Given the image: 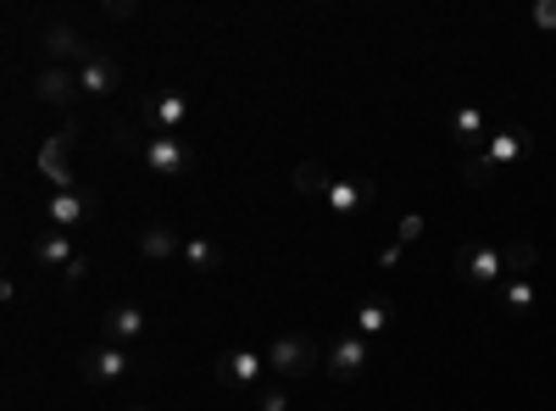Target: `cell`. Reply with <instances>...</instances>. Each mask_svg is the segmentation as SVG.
Segmentation results:
<instances>
[{
    "label": "cell",
    "instance_id": "1",
    "mask_svg": "<svg viewBox=\"0 0 556 411\" xmlns=\"http://www.w3.org/2000/svg\"><path fill=\"white\" fill-rule=\"evenodd\" d=\"M534 151V133L529 128H501V133H490V145L479 151V156H462V184L468 190H484V184H495V172H506L513 162H523Z\"/></svg>",
    "mask_w": 556,
    "mask_h": 411
},
{
    "label": "cell",
    "instance_id": "2",
    "mask_svg": "<svg viewBox=\"0 0 556 411\" xmlns=\"http://www.w3.org/2000/svg\"><path fill=\"white\" fill-rule=\"evenodd\" d=\"M139 162H146L151 178H190L201 167V151L184 133H146L139 140Z\"/></svg>",
    "mask_w": 556,
    "mask_h": 411
},
{
    "label": "cell",
    "instance_id": "3",
    "mask_svg": "<svg viewBox=\"0 0 556 411\" xmlns=\"http://www.w3.org/2000/svg\"><path fill=\"white\" fill-rule=\"evenodd\" d=\"M78 368H84L89 389H117L123 378H134V373H139V361H134V350H128V345L101 339V345H89V350L78 356Z\"/></svg>",
    "mask_w": 556,
    "mask_h": 411
},
{
    "label": "cell",
    "instance_id": "4",
    "mask_svg": "<svg viewBox=\"0 0 556 411\" xmlns=\"http://www.w3.org/2000/svg\"><path fill=\"white\" fill-rule=\"evenodd\" d=\"M262 356H267V368H273L278 378H306V373L323 368V345H317L312 334H278Z\"/></svg>",
    "mask_w": 556,
    "mask_h": 411
},
{
    "label": "cell",
    "instance_id": "5",
    "mask_svg": "<svg viewBox=\"0 0 556 411\" xmlns=\"http://www.w3.org/2000/svg\"><path fill=\"white\" fill-rule=\"evenodd\" d=\"M456 279L462 284H473V290H501L506 284V256H501V245H456Z\"/></svg>",
    "mask_w": 556,
    "mask_h": 411
},
{
    "label": "cell",
    "instance_id": "6",
    "mask_svg": "<svg viewBox=\"0 0 556 411\" xmlns=\"http://www.w3.org/2000/svg\"><path fill=\"white\" fill-rule=\"evenodd\" d=\"M139 123H146V133H184L195 123V106L184 89H156V95H146V106H139Z\"/></svg>",
    "mask_w": 556,
    "mask_h": 411
},
{
    "label": "cell",
    "instance_id": "7",
    "mask_svg": "<svg viewBox=\"0 0 556 411\" xmlns=\"http://www.w3.org/2000/svg\"><path fill=\"white\" fill-rule=\"evenodd\" d=\"M34 39H39V51H45V62H51V67H73L78 73L89 56H96V44H89L73 23H45Z\"/></svg>",
    "mask_w": 556,
    "mask_h": 411
},
{
    "label": "cell",
    "instance_id": "8",
    "mask_svg": "<svg viewBox=\"0 0 556 411\" xmlns=\"http://www.w3.org/2000/svg\"><path fill=\"white\" fill-rule=\"evenodd\" d=\"M267 373H273L267 356H256V350H245V345H235V350L217 356V378H223L228 389H240V395H256Z\"/></svg>",
    "mask_w": 556,
    "mask_h": 411
},
{
    "label": "cell",
    "instance_id": "9",
    "mask_svg": "<svg viewBox=\"0 0 556 411\" xmlns=\"http://www.w3.org/2000/svg\"><path fill=\"white\" fill-rule=\"evenodd\" d=\"M367 361H374V345H367L362 334H340L329 350H323V373L340 378V384H356L367 373Z\"/></svg>",
    "mask_w": 556,
    "mask_h": 411
},
{
    "label": "cell",
    "instance_id": "10",
    "mask_svg": "<svg viewBox=\"0 0 556 411\" xmlns=\"http://www.w3.org/2000/svg\"><path fill=\"white\" fill-rule=\"evenodd\" d=\"M67 145H78V128H73V123L56 133V140H45V145H39V172L51 178V195L78 190V172H73V162H67Z\"/></svg>",
    "mask_w": 556,
    "mask_h": 411
},
{
    "label": "cell",
    "instance_id": "11",
    "mask_svg": "<svg viewBox=\"0 0 556 411\" xmlns=\"http://www.w3.org/2000/svg\"><path fill=\"white\" fill-rule=\"evenodd\" d=\"M379 206V184H374V178H334V184H329V211L334 217H367V211H374Z\"/></svg>",
    "mask_w": 556,
    "mask_h": 411
},
{
    "label": "cell",
    "instance_id": "12",
    "mask_svg": "<svg viewBox=\"0 0 556 411\" xmlns=\"http://www.w3.org/2000/svg\"><path fill=\"white\" fill-rule=\"evenodd\" d=\"M89 217H96V195L89 190H62V195L45 201V228H56V234H73Z\"/></svg>",
    "mask_w": 556,
    "mask_h": 411
},
{
    "label": "cell",
    "instance_id": "13",
    "mask_svg": "<svg viewBox=\"0 0 556 411\" xmlns=\"http://www.w3.org/2000/svg\"><path fill=\"white\" fill-rule=\"evenodd\" d=\"M151 334V317L146 311H139V306H112V311H101V339H112V345H139V339H146Z\"/></svg>",
    "mask_w": 556,
    "mask_h": 411
},
{
    "label": "cell",
    "instance_id": "14",
    "mask_svg": "<svg viewBox=\"0 0 556 411\" xmlns=\"http://www.w3.org/2000/svg\"><path fill=\"white\" fill-rule=\"evenodd\" d=\"M84 95L78 89V73L73 67H39L34 73V101H45V106H73Z\"/></svg>",
    "mask_w": 556,
    "mask_h": 411
},
{
    "label": "cell",
    "instance_id": "15",
    "mask_svg": "<svg viewBox=\"0 0 556 411\" xmlns=\"http://www.w3.org/2000/svg\"><path fill=\"white\" fill-rule=\"evenodd\" d=\"M451 145H456L462 156H479V151L490 145V123H484L479 106H456V112H451Z\"/></svg>",
    "mask_w": 556,
    "mask_h": 411
},
{
    "label": "cell",
    "instance_id": "16",
    "mask_svg": "<svg viewBox=\"0 0 556 411\" xmlns=\"http://www.w3.org/2000/svg\"><path fill=\"white\" fill-rule=\"evenodd\" d=\"M78 89H84V95H112V89H123V67L106 56V51H96V56H89L84 67H78Z\"/></svg>",
    "mask_w": 556,
    "mask_h": 411
},
{
    "label": "cell",
    "instance_id": "17",
    "mask_svg": "<svg viewBox=\"0 0 556 411\" xmlns=\"http://www.w3.org/2000/svg\"><path fill=\"white\" fill-rule=\"evenodd\" d=\"M290 184H295V195H301V201L329 206V184H334V172L323 167V162H301V167L290 172Z\"/></svg>",
    "mask_w": 556,
    "mask_h": 411
},
{
    "label": "cell",
    "instance_id": "18",
    "mask_svg": "<svg viewBox=\"0 0 556 411\" xmlns=\"http://www.w3.org/2000/svg\"><path fill=\"white\" fill-rule=\"evenodd\" d=\"M395 329V306L390 300H362L356 311H351V334H362V339H379V334H390Z\"/></svg>",
    "mask_w": 556,
    "mask_h": 411
},
{
    "label": "cell",
    "instance_id": "19",
    "mask_svg": "<svg viewBox=\"0 0 556 411\" xmlns=\"http://www.w3.org/2000/svg\"><path fill=\"white\" fill-rule=\"evenodd\" d=\"M78 256H84V251H78L67 234H56V228H45V234L34 240V261H39V267H56V272H67Z\"/></svg>",
    "mask_w": 556,
    "mask_h": 411
},
{
    "label": "cell",
    "instance_id": "20",
    "mask_svg": "<svg viewBox=\"0 0 556 411\" xmlns=\"http://www.w3.org/2000/svg\"><path fill=\"white\" fill-rule=\"evenodd\" d=\"M139 256L146 261H173V256H184V240L173 234L167 222H146L139 228Z\"/></svg>",
    "mask_w": 556,
    "mask_h": 411
},
{
    "label": "cell",
    "instance_id": "21",
    "mask_svg": "<svg viewBox=\"0 0 556 411\" xmlns=\"http://www.w3.org/2000/svg\"><path fill=\"white\" fill-rule=\"evenodd\" d=\"M534 300H540L534 279H506V284L495 290V311H506V317H529Z\"/></svg>",
    "mask_w": 556,
    "mask_h": 411
},
{
    "label": "cell",
    "instance_id": "22",
    "mask_svg": "<svg viewBox=\"0 0 556 411\" xmlns=\"http://www.w3.org/2000/svg\"><path fill=\"white\" fill-rule=\"evenodd\" d=\"M506 256V279H529V272L540 267V245L534 240H513V245H501Z\"/></svg>",
    "mask_w": 556,
    "mask_h": 411
},
{
    "label": "cell",
    "instance_id": "23",
    "mask_svg": "<svg viewBox=\"0 0 556 411\" xmlns=\"http://www.w3.org/2000/svg\"><path fill=\"white\" fill-rule=\"evenodd\" d=\"M184 267L217 272V267H223V245H212V240H184Z\"/></svg>",
    "mask_w": 556,
    "mask_h": 411
},
{
    "label": "cell",
    "instance_id": "24",
    "mask_svg": "<svg viewBox=\"0 0 556 411\" xmlns=\"http://www.w3.org/2000/svg\"><path fill=\"white\" fill-rule=\"evenodd\" d=\"M256 411H290V389H285V384L256 389Z\"/></svg>",
    "mask_w": 556,
    "mask_h": 411
},
{
    "label": "cell",
    "instance_id": "25",
    "mask_svg": "<svg viewBox=\"0 0 556 411\" xmlns=\"http://www.w3.org/2000/svg\"><path fill=\"white\" fill-rule=\"evenodd\" d=\"M395 240H401V245L424 240V217H417V211H406V217H401V228H395Z\"/></svg>",
    "mask_w": 556,
    "mask_h": 411
},
{
    "label": "cell",
    "instance_id": "26",
    "mask_svg": "<svg viewBox=\"0 0 556 411\" xmlns=\"http://www.w3.org/2000/svg\"><path fill=\"white\" fill-rule=\"evenodd\" d=\"M534 28L556 34V0H534Z\"/></svg>",
    "mask_w": 556,
    "mask_h": 411
},
{
    "label": "cell",
    "instance_id": "27",
    "mask_svg": "<svg viewBox=\"0 0 556 411\" xmlns=\"http://www.w3.org/2000/svg\"><path fill=\"white\" fill-rule=\"evenodd\" d=\"M101 17H112V23L134 17V0H106V7H101Z\"/></svg>",
    "mask_w": 556,
    "mask_h": 411
},
{
    "label": "cell",
    "instance_id": "28",
    "mask_svg": "<svg viewBox=\"0 0 556 411\" xmlns=\"http://www.w3.org/2000/svg\"><path fill=\"white\" fill-rule=\"evenodd\" d=\"M84 272H89V256H78V261L62 272V284H84Z\"/></svg>",
    "mask_w": 556,
    "mask_h": 411
},
{
    "label": "cell",
    "instance_id": "29",
    "mask_svg": "<svg viewBox=\"0 0 556 411\" xmlns=\"http://www.w3.org/2000/svg\"><path fill=\"white\" fill-rule=\"evenodd\" d=\"M401 251H406V245H401V240H390V245L379 251V267H395V261H401Z\"/></svg>",
    "mask_w": 556,
    "mask_h": 411
},
{
    "label": "cell",
    "instance_id": "30",
    "mask_svg": "<svg viewBox=\"0 0 556 411\" xmlns=\"http://www.w3.org/2000/svg\"><path fill=\"white\" fill-rule=\"evenodd\" d=\"M128 411H146V406H128Z\"/></svg>",
    "mask_w": 556,
    "mask_h": 411
}]
</instances>
